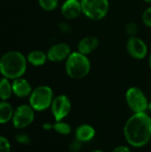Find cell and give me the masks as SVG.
Instances as JSON below:
<instances>
[{
	"mask_svg": "<svg viewBox=\"0 0 151 152\" xmlns=\"http://www.w3.org/2000/svg\"><path fill=\"white\" fill-rule=\"evenodd\" d=\"M12 95H13L12 80L2 77L0 81V100L8 101L12 97Z\"/></svg>",
	"mask_w": 151,
	"mask_h": 152,
	"instance_id": "obj_17",
	"label": "cell"
},
{
	"mask_svg": "<svg viewBox=\"0 0 151 152\" xmlns=\"http://www.w3.org/2000/svg\"><path fill=\"white\" fill-rule=\"evenodd\" d=\"M126 51L133 59L140 61L147 57L149 48L145 41L136 36L128 38L126 42Z\"/></svg>",
	"mask_w": 151,
	"mask_h": 152,
	"instance_id": "obj_9",
	"label": "cell"
},
{
	"mask_svg": "<svg viewBox=\"0 0 151 152\" xmlns=\"http://www.w3.org/2000/svg\"><path fill=\"white\" fill-rule=\"evenodd\" d=\"M61 15L68 20L77 19L82 12V5L79 0H66L61 7Z\"/></svg>",
	"mask_w": 151,
	"mask_h": 152,
	"instance_id": "obj_11",
	"label": "cell"
},
{
	"mask_svg": "<svg viewBox=\"0 0 151 152\" xmlns=\"http://www.w3.org/2000/svg\"><path fill=\"white\" fill-rule=\"evenodd\" d=\"M92 152H104L103 151H101V150H94V151H93Z\"/></svg>",
	"mask_w": 151,
	"mask_h": 152,
	"instance_id": "obj_29",
	"label": "cell"
},
{
	"mask_svg": "<svg viewBox=\"0 0 151 152\" xmlns=\"http://www.w3.org/2000/svg\"><path fill=\"white\" fill-rule=\"evenodd\" d=\"M53 130L61 135H69L72 132V127L69 123L61 120L55 121V123L53 124Z\"/></svg>",
	"mask_w": 151,
	"mask_h": 152,
	"instance_id": "obj_18",
	"label": "cell"
},
{
	"mask_svg": "<svg viewBox=\"0 0 151 152\" xmlns=\"http://www.w3.org/2000/svg\"><path fill=\"white\" fill-rule=\"evenodd\" d=\"M125 102L133 113L146 112L149 110V102L144 92L136 86L129 87L125 92Z\"/></svg>",
	"mask_w": 151,
	"mask_h": 152,
	"instance_id": "obj_6",
	"label": "cell"
},
{
	"mask_svg": "<svg viewBox=\"0 0 151 152\" xmlns=\"http://www.w3.org/2000/svg\"><path fill=\"white\" fill-rule=\"evenodd\" d=\"M26 57L28 63L34 67H41L44 65L48 61L46 53L41 50H33L29 52Z\"/></svg>",
	"mask_w": 151,
	"mask_h": 152,
	"instance_id": "obj_15",
	"label": "cell"
},
{
	"mask_svg": "<svg viewBox=\"0 0 151 152\" xmlns=\"http://www.w3.org/2000/svg\"><path fill=\"white\" fill-rule=\"evenodd\" d=\"M143 2H146V3H149V4H151V0H142Z\"/></svg>",
	"mask_w": 151,
	"mask_h": 152,
	"instance_id": "obj_31",
	"label": "cell"
},
{
	"mask_svg": "<svg viewBox=\"0 0 151 152\" xmlns=\"http://www.w3.org/2000/svg\"><path fill=\"white\" fill-rule=\"evenodd\" d=\"M96 134V131L93 126L89 124H82L78 126L75 130V138L77 141L84 143L91 142Z\"/></svg>",
	"mask_w": 151,
	"mask_h": 152,
	"instance_id": "obj_14",
	"label": "cell"
},
{
	"mask_svg": "<svg viewBox=\"0 0 151 152\" xmlns=\"http://www.w3.org/2000/svg\"><path fill=\"white\" fill-rule=\"evenodd\" d=\"M83 14L92 20L104 19L109 10V0H80Z\"/></svg>",
	"mask_w": 151,
	"mask_h": 152,
	"instance_id": "obj_5",
	"label": "cell"
},
{
	"mask_svg": "<svg viewBox=\"0 0 151 152\" xmlns=\"http://www.w3.org/2000/svg\"><path fill=\"white\" fill-rule=\"evenodd\" d=\"M111 152H131V150L128 146L125 145H119L116 147Z\"/></svg>",
	"mask_w": 151,
	"mask_h": 152,
	"instance_id": "obj_26",
	"label": "cell"
},
{
	"mask_svg": "<svg viewBox=\"0 0 151 152\" xmlns=\"http://www.w3.org/2000/svg\"><path fill=\"white\" fill-rule=\"evenodd\" d=\"M35 110L29 104L18 106L13 112L12 125L16 129H24L29 126L35 119Z\"/></svg>",
	"mask_w": 151,
	"mask_h": 152,
	"instance_id": "obj_7",
	"label": "cell"
},
{
	"mask_svg": "<svg viewBox=\"0 0 151 152\" xmlns=\"http://www.w3.org/2000/svg\"><path fill=\"white\" fill-rule=\"evenodd\" d=\"M81 147H82V142H78L77 140H75L70 144V150L73 152H77L78 151H80Z\"/></svg>",
	"mask_w": 151,
	"mask_h": 152,
	"instance_id": "obj_25",
	"label": "cell"
},
{
	"mask_svg": "<svg viewBox=\"0 0 151 152\" xmlns=\"http://www.w3.org/2000/svg\"><path fill=\"white\" fill-rule=\"evenodd\" d=\"M58 28H59L60 32L62 34L68 35V34H70L72 32V28L69 25V23H68L67 21H61L58 24Z\"/></svg>",
	"mask_w": 151,
	"mask_h": 152,
	"instance_id": "obj_23",
	"label": "cell"
},
{
	"mask_svg": "<svg viewBox=\"0 0 151 152\" xmlns=\"http://www.w3.org/2000/svg\"><path fill=\"white\" fill-rule=\"evenodd\" d=\"M91 61L79 52H72L65 61V70L67 75L72 79H83L91 71Z\"/></svg>",
	"mask_w": 151,
	"mask_h": 152,
	"instance_id": "obj_3",
	"label": "cell"
},
{
	"mask_svg": "<svg viewBox=\"0 0 151 152\" xmlns=\"http://www.w3.org/2000/svg\"><path fill=\"white\" fill-rule=\"evenodd\" d=\"M1 79H2V77H1V75H0V81H1Z\"/></svg>",
	"mask_w": 151,
	"mask_h": 152,
	"instance_id": "obj_32",
	"label": "cell"
},
{
	"mask_svg": "<svg viewBox=\"0 0 151 152\" xmlns=\"http://www.w3.org/2000/svg\"><path fill=\"white\" fill-rule=\"evenodd\" d=\"M43 129L45 131H50V130H53V124L51 123H44L43 125Z\"/></svg>",
	"mask_w": 151,
	"mask_h": 152,
	"instance_id": "obj_27",
	"label": "cell"
},
{
	"mask_svg": "<svg viewBox=\"0 0 151 152\" xmlns=\"http://www.w3.org/2000/svg\"><path fill=\"white\" fill-rule=\"evenodd\" d=\"M72 104L70 99L65 94L54 96L51 105V112L55 121L63 120L71 111Z\"/></svg>",
	"mask_w": 151,
	"mask_h": 152,
	"instance_id": "obj_8",
	"label": "cell"
},
{
	"mask_svg": "<svg viewBox=\"0 0 151 152\" xmlns=\"http://www.w3.org/2000/svg\"><path fill=\"white\" fill-rule=\"evenodd\" d=\"M37 1L39 6L46 12L54 11L59 4V0H37Z\"/></svg>",
	"mask_w": 151,
	"mask_h": 152,
	"instance_id": "obj_19",
	"label": "cell"
},
{
	"mask_svg": "<svg viewBox=\"0 0 151 152\" xmlns=\"http://www.w3.org/2000/svg\"><path fill=\"white\" fill-rule=\"evenodd\" d=\"M99 45H100V41L96 37L87 36L78 41L77 49V52L85 55H89L98 48Z\"/></svg>",
	"mask_w": 151,
	"mask_h": 152,
	"instance_id": "obj_13",
	"label": "cell"
},
{
	"mask_svg": "<svg viewBox=\"0 0 151 152\" xmlns=\"http://www.w3.org/2000/svg\"><path fill=\"white\" fill-rule=\"evenodd\" d=\"M70 46L66 43H57L53 45L46 52L47 59L52 62H61L66 61L71 53Z\"/></svg>",
	"mask_w": 151,
	"mask_h": 152,
	"instance_id": "obj_10",
	"label": "cell"
},
{
	"mask_svg": "<svg viewBox=\"0 0 151 152\" xmlns=\"http://www.w3.org/2000/svg\"><path fill=\"white\" fill-rule=\"evenodd\" d=\"M149 65H150V68L151 69V52L150 53V55H149Z\"/></svg>",
	"mask_w": 151,
	"mask_h": 152,
	"instance_id": "obj_28",
	"label": "cell"
},
{
	"mask_svg": "<svg viewBox=\"0 0 151 152\" xmlns=\"http://www.w3.org/2000/svg\"><path fill=\"white\" fill-rule=\"evenodd\" d=\"M126 142L133 148H142L151 140V117L147 112L133 113L124 126Z\"/></svg>",
	"mask_w": 151,
	"mask_h": 152,
	"instance_id": "obj_1",
	"label": "cell"
},
{
	"mask_svg": "<svg viewBox=\"0 0 151 152\" xmlns=\"http://www.w3.org/2000/svg\"><path fill=\"white\" fill-rule=\"evenodd\" d=\"M142 22L145 26L151 28V6L148 7L142 13Z\"/></svg>",
	"mask_w": 151,
	"mask_h": 152,
	"instance_id": "obj_22",
	"label": "cell"
},
{
	"mask_svg": "<svg viewBox=\"0 0 151 152\" xmlns=\"http://www.w3.org/2000/svg\"><path fill=\"white\" fill-rule=\"evenodd\" d=\"M149 110H151V101L149 102Z\"/></svg>",
	"mask_w": 151,
	"mask_h": 152,
	"instance_id": "obj_30",
	"label": "cell"
},
{
	"mask_svg": "<svg viewBox=\"0 0 151 152\" xmlns=\"http://www.w3.org/2000/svg\"><path fill=\"white\" fill-rule=\"evenodd\" d=\"M16 141L20 144H28L30 142V138L26 134H20L16 136Z\"/></svg>",
	"mask_w": 151,
	"mask_h": 152,
	"instance_id": "obj_24",
	"label": "cell"
},
{
	"mask_svg": "<svg viewBox=\"0 0 151 152\" xmlns=\"http://www.w3.org/2000/svg\"><path fill=\"white\" fill-rule=\"evenodd\" d=\"M12 146L9 140L3 135H0V152H11Z\"/></svg>",
	"mask_w": 151,
	"mask_h": 152,
	"instance_id": "obj_21",
	"label": "cell"
},
{
	"mask_svg": "<svg viewBox=\"0 0 151 152\" xmlns=\"http://www.w3.org/2000/svg\"><path fill=\"white\" fill-rule=\"evenodd\" d=\"M14 110L7 101L0 102V124H7L12 121Z\"/></svg>",
	"mask_w": 151,
	"mask_h": 152,
	"instance_id": "obj_16",
	"label": "cell"
},
{
	"mask_svg": "<svg viewBox=\"0 0 151 152\" xmlns=\"http://www.w3.org/2000/svg\"><path fill=\"white\" fill-rule=\"evenodd\" d=\"M125 30L129 37H136L138 34V26L134 22H128L125 27Z\"/></svg>",
	"mask_w": 151,
	"mask_h": 152,
	"instance_id": "obj_20",
	"label": "cell"
},
{
	"mask_svg": "<svg viewBox=\"0 0 151 152\" xmlns=\"http://www.w3.org/2000/svg\"><path fill=\"white\" fill-rule=\"evenodd\" d=\"M53 99V89L49 86L42 85L33 89L28 97V104L35 111H44L51 108Z\"/></svg>",
	"mask_w": 151,
	"mask_h": 152,
	"instance_id": "obj_4",
	"label": "cell"
},
{
	"mask_svg": "<svg viewBox=\"0 0 151 152\" xmlns=\"http://www.w3.org/2000/svg\"><path fill=\"white\" fill-rule=\"evenodd\" d=\"M12 86L13 95L18 98L29 97L30 94L33 91L30 83L26 78H23V77L12 80Z\"/></svg>",
	"mask_w": 151,
	"mask_h": 152,
	"instance_id": "obj_12",
	"label": "cell"
},
{
	"mask_svg": "<svg viewBox=\"0 0 151 152\" xmlns=\"http://www.w3.org/2000/svg\"><path fill=\"white\" fill-rule=\"evenodd\" d=\"M27 57L19 51H9L0 57V75L14 80L22 77L28 68Z\"/></svg>",
	"mask_w": 151,
	"mask_h": 152,
	"instance_id": "obj_2",
	"label": "cell"
}]
</instances>
